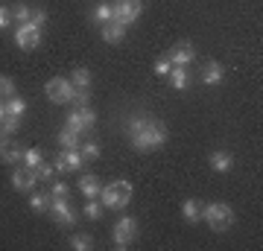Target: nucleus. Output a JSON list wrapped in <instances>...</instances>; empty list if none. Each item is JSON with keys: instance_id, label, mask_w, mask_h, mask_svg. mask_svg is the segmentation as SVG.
<instances>
[{"instance_id": "obj_4", "label": "nucleus", "mask_w": 263, "mask_h": 251, "mask_svg": "<svg viewBox=\"0 0 263 251\" xmlns=\"http://www.w3.org/2000/svg\"><path fill=\"white\" fill-rule=\"evenodd\" d=\"M143 12V0H120L117 6H111V21L120 24V27H129L141 18Z\"/></svg>"}, {"instance_id": "obj_28", "label": "nucleus", "mask_w": 263, "mask_h": 251, "mask_svg": "<svg viewBox=\"0 0 263 251\" xmlns=\"http://www.w3.org/2000/svg\"><path fill=\"white\" fill-rule=\"evenodd\" d=\"M79 155H82V161H97L100 158V146L97 143H79Z\"/></svg>"}, {"instance_id": "obj_33", "label": "nucleus", "mask_w": 263, "mask_h": 251, "mask_svg": "<svg viewBox=\"0 0 263 251\" xmlns=\"http://www.w3.org/2000/svg\"><path fill=\"white\" fill-rule=\"evenodd\" d=\"M70 103H73L76 108H85V105L91 103V93H88V91H76V88H73V96H70Z\"/></svg>"}, {"instance_id": "obj_34", "label": "nucleus", "mask_w": 263, "mask_h": 251, "mask_svg": "<svg viewBox=\"0 0 263 251\" xmlns=\"http://www.w3.org/2000/svg\"><path fill=\"white\" fill-rule=\"evenodd\" d=\"M29 24L41 29V24H47V12H44V9H32V15H29Z\"/></svg>"}, {"instance_id": "obj_18", "label": "nucleus", "mask_w": 263, "mask_h": 251, "mask_svg": "<svg viewBox=\"0 0 263 251\" xmlns=\"http://www.w3.org/2000/svg\"><path fill=\"white\" fill-rule=\"evenodd\" d=\"M170 85H173V88H176V91H184V88H187L190 85V76H187V67H179V65H173L170 67Z\"/></svg>"}, {"instance_id": "obj_10", "label": "nucleus", "mask_w": 263, "mask_h": 251, "mask_svg": "<svg viewBox=\"0 0 263 251\" xmlns=\"http://www.w3.org/2000/svg\"><path fill=\"white\" fill-rule=\"evenodd\" d=\"M82 155L79 149H62L56 155V172H79L82 169Z\"/></svg>"}, {"instance_id": "obj_27", "label": "nucleus", "mask_w": 263, "mask_h": 251, "mask_svg": "<svg viewBox=\"0 0 263 251\" xmlns=\"http://www.w3.org/2000/svg\"><path fill=\"white\" fill-rule=\"evenodd\" d=\"M15 96V79L12 76H0V100Z\"/></svg>"}, {"instance_id": "obj_12", "label": "nucleus", "mask_w": 263, "mask_h": 251, "mask_svg": "<svg viewBox=\"0 0 263 251\" xmlns=\"http://www.w3.org/2000/svg\"><path fill=\"white\" fill-rule=\"evenodd\" d=\"M35 169L29 167H15L12 169V187L18 190V193H32L35 190Z\"/></svg>"}, {"instance_id": "obj_32", "label": "nucleus", "mask_w": 263, "mask_h": 251, "mask_svg": "<svg viewBox=\"0 0 263 251\" xmlns=\"http://www.w3.org/2000/svg\"><path fill=\"white\" fill-rule=\"evenodd\" d=\"M53 176H56V167H50V164H44V161L35 167V178H41V181H50Z\"/></svg>"}, {"instance_id": "obj_11", "label": "nucleus", "mask_w": 263, "mask_h": 251, "mask_svg": "<svg viewBox=\"0 0 263 251\" xmlns=\"http://www.w3.org/2000/svg\"><path fill=\"white\" fill-rule=\"evenodd\" d=\"M167 59H170V65L187 67L190 62L196 59V50H193V44H190V41H179V44H173V47H170Z\"/></svg>"}, {"instance_id": "obj_17", "label": "nucleus", "mask_w": 263, "mask_h": 251, "mask_svg": "<svg viewBox=\"0 0 263 251\" xmlns=\"http://www.w3.org/2000/svg\"><path fill=\"white\" fill-rule=\"evenodd\" d=\"M123 38H126V27L114 24V21L103 24V41H105V44H120Z\"/></svg>"}, {"instance_id": "obj_9", "label": "nucleus", "mask_w": 263, "mask_h": 251, "mask_svg": "<svg viewBox=\"0 0 263 251\" xmlns=\"http://www.w3.org/2000/svg\"><path fill=\"white\" fill-rule=\"evenodd\" d=\"M15 41H18L21 50H35L41 44V29L32 27V24H18L15 29Z\"/></svg>"}, {"instance_id": "obj_38", "label": "nucleus", "mask_w": 263, "mask_h": 251, "mask_svg": "<svg viewBox=\"0 0 263 251\" xmlns=\"http://www.w3.org/2000/svg\"><path fill=\"white\" fill-rule=\"evenodd\" d=\"M6 138H9V134H3V129H0V146H3V143H6Z\"/></svg>"}, {"instance_id": "obj_15", "label": "nucleus", "mask_w": 263, "mask_h": 251, "mask_svg": "<svg viewBox=\"0 0 263 251\" xmlns=\"http://www.w3.org/2000/svg\"><path fill=\"white\" fill-rule=\"evenodd\" d=\"M0 161H3V164H24V149H21L18 143L6 140V143L0 146Z\"/></svg>"}, {"instance_id": "obj_39", "label": "nucleus", "mask_w": 263, "mask_h": 251, "mask_svg": "<svg viewBox=\"0 0 263 251\" xmlns=\"http://www.w3.org/2000/svg\"><path fill=\"white\" fill-rule=\"evenodd\" d=\"M3 117H6V108H3V100H0V120H3Z\"/></svg>"}, {"instance_id": "obj_5", "label": "nucleus", "mask_w": 263, "mask_h": 251, "mask_svg": "<svg viewBox=\"0 0 263 251\" xmlns=\"http://www.w3.org/2000/svg\"><path fill=\"white\" fill-rule=\"evenodd\" d=\"M135 234H138V219L135 216H120L117 222H114V234H111V240H114V248H129L132 240H135Z\"/></svg>"}, {"instance_id": "obj_20", "label": "nucleus", "mask_w": 263, "mask_h": 251, "mask_svg": "<svg viewBox=\"0 0 263 251\" xmlns=\"http://www.w3.org/2000/svg\"><path fill=\"white\" fill-rule=\"evenodd\" d=\"M181 216H184V222H199L202 219V205H199L196 199H187L184 205H181Z\"/></svg>"}, {"instance_id": "obj_35", "label": "nucleus", "mask_w": 263, "mask_h": 251, "mask_svg": "<svg viewBox=\"0 0 263 251\" xmlns=\"http://www.w3.org/2000/svg\"><path fill=\"white\" fill-rule=\"evenodd\" d=\"M170 67H173V65H170V59L164 56V59H158V62H155V67H152V70H155L158 76H167V73H170Z\"/></svg>"}, {"instance_id": "obj_6", "label": "nucleus", "mask_w": 263, "mask_h": 251, "mask_svg": "<svg viewBox=\"0 0 263 251\" xmlns=\"http://www.w3.org/2000/svg\"><path fill=\"white\" fill-rule=\"evenodd\" d=\"M44 93H47L50 103L65 105V103H70V96H73V85H70V79H65V76H53V79L44 85Z\"/></svg>"}, {"instance_id": "obj_29", "label": "nucleus", "mask_w": 263, "mask_h": 251, "mask_svg": "<svg viewBox=\"0 0 263 251\" xmlns=\"http://www.w3.org/2000/svg\"><path fill=\"white\" fill-rule=\"evenodd\" d=\"M103 202H97V199H88V205H85V216H88V219H100V216H103Z\"/></svg>"}, {"instance_id": "obj_16", "label": "nucleus", "mask_w": 263, "mask_h": 251, "mask_svg": "<svg viewBox=\"0 0 263 251\" xmlns=\"http://www.w3.org/2000/svg\"><path fill=\"white\" fill-rule=\"evenodd\" d=\"M231 167H234V158L228 155L226 149H216V152H211V169H214V172H228Z\"/></svg>"}, {"instance_id": "obj_3", "label": "nucleus", "mask_w": 263, "mask_h": 251, "mask_svg": "<svg viewBox=\"0 0 263 251\" xmlns=\"http://www.w3.org/2000/svg\"><path fill=\"white\" fill-rule=\"evenodd\" d=\"M100 199H103V207H126L132 202V184L126 178H117L100 190Z\"/></svg>"}, {"instance_id": "obj_2", "label": "nucleus", "mask_w": 263, "mask_h": 251, "mask_svg": "<svg viewBox=\"0 0 263 251\" xmlns=\"http://www.w3.org/2000/svg\"><path fill=\"white\" fill-rule=\"evenodd\" d=\"M202 219L211 225V231L226 234L231 225H234V210L226 205V202H211V205L202 207Z\"/></svg>"}, {"instance_id": "obj_1", "label": "nucleus", "mask_w": 263, "mask_h": 251, "mask_svg": "<svg viewBox=\"0 0 263 251\" xmlns=\"http://www.w3.org/2000/svg\"><path fill=\"white\" fill-rule=\"evenodd\" d=\"M126 131H129V140H132V149L135 152H152L167 143V129L155 123L149 114H135L129 117L126 123Z\"/></svg>"}, {"instance_id": "obj_21", "label": "nucleus", "mask_w": 263, "mask_h": 251, "mask_svg": "<svg viewBox=\"0 0 263 251\" xmlns=\"http://www.w3.org/2000/svg\"><path fill=\"white\" fill-rule=\"evenodd\" d=\"M3 108H6V114H12V117H24V111H27V100L9 96V100H3Z\"/></svg>"}, {"instance_id": "obj_7", "label": "nucleus", "mask_w": 263, "mask_h": 251, "mask_svg": "<svg viewBox=\"0 0 263 251\" xmlns=\"http://www.w3.org/2000/svg\"><path fill=\"white\" fill-rule=\"evenodd\" d=\"M97 123V114L85 105V108H73V111L67 114V129L76 131V134H85L88 129H94Z\"/></svg>"}, {"instance_id": "obj_22", "label": "nucleus", "mask_w": 263, "mask_h": 251, "mask_svg": "<svg viewBox=\"0 0 263 251\" xmlns=\"http://www.w3.org/2000/svg\"><path fill=\"white\" fill-rule=\"evenodd\" d=\"M56 140H59V146H62V149H79V134H76V131H70L67 126L59 131Z\"/></svg>"}, {"instance_id": "obj_30", "label": "nucleus", "mask_w": 263, "mask_h": 251, "mask_svg": "<svg viewBox=\"0 0 263 251\" xmlns=\"http://www.w3.org/2000/svg\"><path fill=\"white\" fill-rule=\"evenodd\" d=\"M12 18L18 21V24H29V15H32V9L29 6H24V3H18V6H12Z\"/></svg>"}, {"instance_id": "obj_8", "label": "nucleus", "mask_w": 263, "mask_h": 251, "mask_svg": "<svg viewBox=\"0 0 263 251\" xmlns=\"http://www.w3.org/2000/svg\"><path fill=\"white\" fill-rule=\"evenodd\" d=\"M50 216H53L59 225H65V228H70V225L76 222V210L70 207L67 199H62V196H50Z\"/></svg>"}, {"instance_id": "obj_31", "label": "nucleus", "mask_w": 263, "mask_h": 251, "mask_svg": "<svg viewBox=\"0 0 263 251\" xmlns=\"http://www.w3.org/2000/svg\"><path fill=\"white\" fill-rule=\"evenodd\" d=\"M41 161H44V158H41V152H38V149H27V152H24V167L35 169Z\"/></svg>"}, {"instance_id": "obj_13", "label": "nucleus", "mask_w": 263, "mask_h": 251, "mask_svg": "<svg viewBox=\"0 0 263 251\" xmlns=\"http://www.w3.org/2000/svg\"><path fill=\"white\" fill-rule=\"evenodd\" d=\"M79 193L85 196V199H97V196H100V190H103V181H100V178L97 176H91V172H85L82 178H79Z\"/></svg>"}, {"instance_id": "obj_23", "label": "nucleus", "mask_w": 263, "mask_h": 251, "mask_svg": "<svg viewBox=\"0 0 263 251\" xmlns=\"http://www.w3.org/2000/svg\"><path fill=\"white\" fill-rule=\"evenodd\" d=\"M29 210H35V214L50 210V193H32V199H29Z\"/></svg>"}, {"instance_id": "obj_37", "label": "nucleus", "mask_w": 263, "mask_h": 251, "mask_svg": "<svg viewBox=\"0 0 263 251\" xmlns=\"http://www.w3.org/2000/svg\"><path fill=\"white\" fill-rule=\"evenodd\" d=\"M50 196H62V199H67V184L56 181V184H53V190H50Z\"/></svg>"}, {"instance_id": "obj_19", "label": "nucleus", "mask_w": 263, "mask_h": 251, "mask_svg": "<svg viewBox=\"0 0 263 251\" xmlns=\"http://www.w3.org/2000/svg\"><path fill=\"white\" fill-rule=\"evenodd\" d=\"M70 85H73L76 91H88V88H91V70H88V67H73Z\"/></svg>"}, {"instance_id": "obj_26", "label": "nucleus", "mask_w": 263, "mask_h": 251, "mask_svg": "<svg viewBox=\"0 0 263 251\" xmlns=\"http://www.w3.org/2000/svg\"><path fill=\"white\" fill-rule=\"evenodd\" d=\"M0 129H3V134H15V131L21 129V117H12V114H6V117L0 120Z\"/></svg>"}, {"instance_id": "obj_25", "label": "nucleus", "mask_w": 263, "mask_h": 251, "mask_svg": "<svg viewBox=\"0 0 263 251\" xmlns=\"http://www.w3.org/2000/svg\"><path fill=\"white\" fill-rule=\"evenodd\" d=\"M91 18H94L97 24H108V21H111V3H100Z\"/></svg>"}, {"instance_id": "obj_36", "label": "nucleus", "mask_w": 263, "mask_h": 251, "mask_svg": "<svg viewBox=\"0 0 263 251\" xmlns=\"http://www.w3.org/2000/svg\"><path fill=\"white\" fill-rule=\"evenodd\" d=\"M12 24V12H9V6H0V29H6Z\"/></svg>"}, {"instance_id": "obj_14", "label": "nucleus", "mask_w": 263, "mask_h": 251, "mask_svg": "<svg viewBox=\"0 0 263 251\" xmlns=\"http://www.w3.org/2000/svg\"><path fill=\"white\" fill-rule=\"evenodd\" d=\"M199 79H202L205 85H219L222 79H226V70H222V65H219V62H208V65L202 67Z\"/></svg>"}, {"instance_id": "obj_24", "label": "nucleus", "mask_w": 263, "mask_h": 251, "mask_svg": "<svg viewBox=\"0 0 263 251\" xmlns=\"http://www.w3.org/2000/svg\"><path fill=\"white\" fill-rule=\"evenodd\" d=\"M91 245H94L91 234H73V237H70V248L73 251H88Z\"/></svg>"}]
</instances>
